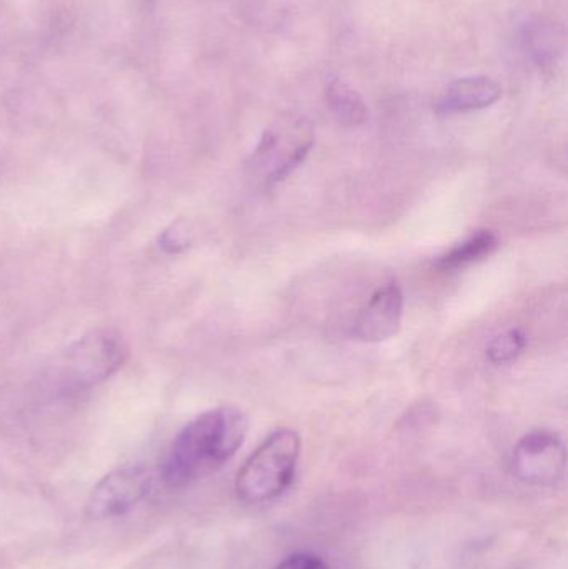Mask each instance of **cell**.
Returning <instances> with one entry per match:
<instances>
[{
    "instance_id": "1",
    "label": "cell",
    "mask_w": 568,
    "mask_h": 569,
    "mask_svg": "<svg viewBox=\"0 0 568 569\" xmlns=\"http://www.w3.org/2000/svg\"><path fill=\"white\" fill-rule=\"evenodd\" d=\"M247 430L246 413L232 405L199 415L170 445L160 478L166 487L180 490L209 477L239 451Z\"/></svg>"
},
{
    "instance_id": "2",
    "label": "cell",
    "mask_w": 568,
    "mask_h": 569,
    "mask_svg": "<svg viewBox=\"0 0 568 569\" xmlns=\"http://www.w3.org/2000/svg\"><path fill=\"white\" fill-rule=\"evenodd\" d=\"M127 360V347L112 330L83 335L50 365L47 381L57 391H83L109 380Z\"/></svg>"
},
{
    "instance_id": "3",
    "label": "cell",
    "mask_w": 568,
    "mask_h": 569,
    "mask_svg": "<svg viewBox=\"0 0 568 569\" xmlns=\"http://www.w3.org/2000/svg\"><path fill=\"white\" fill-rule=\"evenodd\" d=\"M300 457L299 435L289 428L270 433L247 458L236 478L243 503L262 505L279 498L296 477Z\"/></svg>"
},
{
    "instance_id": "4",
    "label": "cell",
    "mask_w": 568,
    "mask_h": 569,
    "mask_svg": "<svg viewBox=\"0 0 568 569\" xmlns=\"http://www.w3.org/2000/svg\"><path fill=\"white\" fill-rule=\"evenodd\" d=\"M313 143L312 122L307 117L287 113L262 133L247 160V169L262 186H277L306 162Z\"/></svg>"
},
{
    "instance_id": "5",
    "label": "cell",
    "mask_w": 568,
    "mask_h": 569,
    "mask_svg": "<svg viewBox=\"0 0 568 569\" xmlns=\"http://www.w3.org/2000/svg\"><path fill=\"white\" fill-rule=\"evenodd\" d=\"M566 468V445L556 431H530L514 448V475L526 483L539 487L559 483Z\"/></svg>"
},
{
    "instance_id": "6",
    "label": "cell",
    "mask_w": 568,
    "mask_h": 569,
    "mask_svg": "<svg viewBox=\"0 0 568 569\" xmlns=\"http://www.w3.org/2000/svg\"><path fill=\"white\" fill-rule=\"evenodd\" d=\"M153 478L142 467H126L103 477L90 491L86 515L92 520H110L129 513L152 490Z\"/></svg>"
},
{
    "instance_id": "7",
    "label": "cell",
    "mask_w": 568,
    "mask_h": 569,
    "mask_svg": "<svg viewBox=\"0 0 568 569\" xmlns=\"http://www.w3.org/2000/svg\"><path fill=\"white\" fill-rule=\"evenodd\" d=\"M403 318V293L397 283H387L372 295L353 323V337L380 343L399 333Z\"/></svg>"
},
{
    "instance_id": "8",
    "label": "cell",
    "mask_w": 568,
    "mask_h": 569,
    "mask_svg": "<svg viewBox=\"0 0 568 569\" xmlns=\"http://www.w3.org/2000/svg\"><path fill=\"white\" fill-rule=\"evenodd\" d=\"M502 87L487 76L464 77L450 83L436 103L437 113L454 116V113L476 112L499 102Z\"/></svg>"
},
{
    "instance_id": "9",
    "label": "cell",
    "mask_w": 568,
    "mask_h": 569,
    "mask_svg": "<svg viewBox=\"0 0 568 569\" xmlns=\"http://www.w3.org/2000/svg\"><path fill=\"white\" fill-rule=\"evenodd\" d=\"M524 47L539 67H552L566 52V30L552 20H534L524 27Z\"/></svg>"
},
{
    "instance_id": "10",
    "label": "cell",
    "mask_w": 568,
    "mask_h": 569,
    "mask_svg": "<svg viewBox=\"0 0 568 569\" xmlns=\"http://www.w3.org/2000/svg\"><path fill=\"white\" fill-rule=\"evenodd\" d=\"M323 97H326L327 109L340 126L357 129L369 120V107L366 100L342 79L330 80Z\"/></svg>"
},
{
    "instance_id": "11",
    "label": "cell",
    "mask_w": 568,
    "mask_h": 569,
    "mask_svg": "<svg viewBox=\"0 0 568 569\" xmlns=\"http://www.w3.org/2000/svg\"><path fill=\"white\" fill-rule=\"evenodd\" d=\"M497 249H499V237L490 230H479L449 252L444 253L437 260L436 267L442 272H457L489 259Z\"/></svg>"
},
{
    "instance_id": "12",
    "label": "cell",
    "mask_w": 568,
    "mask_h": 569,
    "mask_svg": "<svg viewBox=\"0 0 568 569\" xmlns=\"http://www.w3.org/2000/svg\"><path fill=\"white\" fill-rule=\"evenodd\" d=\"M527 347V338L522 330L512 328L497 335L489 347H487V357L494 365H509L516 361L524 353Z\"/></svg>"
},
{
    "instance_id": "13",
    "label": "cell",
    "mask_w": 568,
    "mask_h": 569,
    "mask_svg": "<svg viewBox=\"0 0 568 569\" xmlns=\"http://www.w3.org/2000/svg\"><path fill=\"white\" fill-rule=\"evenodd\" d=\"M193 230L187 220L180 219L167 227L159 237V247L167 253H182L192 247Z\"/></svg>"
},
{
    "instance_id": "14",
    "label": "cell",
    "mask_w": 568,
    "mask_h": 569,
    "mask_svg": "<svg viewBox=\"0 0 568 569\" xmlns=\"http://www.w3.org/2000/svg\"><path fill=\"white\" fill-rule=\"evenodd\" d=\"M276 569H330V567L316 555L296 553L287 557Z\"/></svg>"
}]
</instances>
